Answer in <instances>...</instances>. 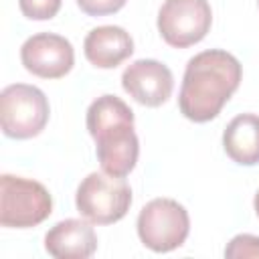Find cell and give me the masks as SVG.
<instances>
[{
  "mask_svg": "<svg viewBox=\"0 0 259 259\" xmlns=\"http://www.w3.org/2000/svg\"><path fill=\"white\" fill-rule=\"evenodd\" d=\"M241 63L227 51L208 49L194 55L184 71L178 107L196 123L214 119L241 83Z\"/></svg>",
  "mask_w": 259,
  "mask_h": 259,
  "instance_id": "cell-1",
  "label": "cell"
},
{
  "mask_svg": "<svg viewBox=\"0 0 259 259\" xmlns=\"http://www.w3.org/2000/svg\"><path fill=\"white\" fill-rule=\"evenodd\" d=\"M87 130L95 140L101 170L111 176H127L140 154L130 105L117 95L97 97L87 109Z\"/></svg>",
  "mask_w": 259,
  "mask_h": 259,
  "instance_id": "cell-2",
  "label": "cell"
},
{
  "mask_svg": "<svg viewBox=\"0 0 259 259\" xmlns=\"http://www.w3.org/2000/svg\"><path fill=\"white\" fill-rule=\"evenodd\" d=\"M81 217L93 225H111L123 219L132 204V188L121 176L105 172L87 174L75 194Z\"/></svg>",
  "mask_w": 259,
  "mask_h": 259,
  "instance_id": "cell-3",
  "label": "cell"
},
{
  "mask_svg": "<svg viewBox=\"0 0 259 259\" xmlns=\"http://www.w3.org/2000/svg\"><path fill=\"white\" fill-rule=\"evenodd\" d=\"M53 212L49 190L28 178L0 176V225L8 229H28L40 225Z\"/></svg>",
  "mask_w": 259,
  "mask_h": 259,
  "instance_id": "cell-4",
  "label": "cell"
},
{
  "mask_svg": "<svg viewBox=\"0 0 259 259\" xmlns=\"http://www.w3.org/2000/svg\"><path fill=\"white\" fill-rule=\"evenodd\" d=\"M47 95L26 83H14L0 93V127L4 136L14 140H28L38 136L49 121Z\"/></svg>",
  "mask_w": 259,
  "mask_h": 259,
  "instance_id": "cell-5",
  "label": "cell"
},
{
  "mask_svg": "<svg viewBox=\"0 0 259 259\" xmlns=\"http://www.w3.org/2000/svg\"><path fill=\"white\" fill-rule=\"evenodd\" d=\"M188 231V212L172 198H154L138 214L140 241L156 253L178 249L186 241Z\"/></svg>",
  "mask_w": 259,
  "mask_h": 259,
  "instance_id": "cell-6",
  "label": "cell"
},
{
  "mask_svg": "<svg viewBox=\"0 0 259 259\" xmlns=\"http://www.w3.org/2000/svg\"><path fill=\"white\" fill-rule=\"evenodd\" d=\"M212 24V10L206 0H164L158 12V30L174 49L200 42Z\"/></svg>",
  "mask_w": 259,
  "mask_h": 259,
  "instance_id": "cell-7",
  "label": "cell"
},
{
  "mask_svg": "<svg viewBox=\"0 0 259 259\" xmlns=\"http://www.w3.org/2000/svg\"><path fill=\"white\" fill-rule=\"evenodd\" d=\"M20 61L24 69L42 79L65 77L75 63L73 45L55 32H38L20 47Z\"/></svg>",
  "mask_w": 259,
  "mask_h": 259,
  "instance_id": "cell-8",
  "label": "cell"
},
{
  "mask_svg": "<svg viewBox=\"0 0 259 259\" xmlns=\"http://www.w3.org/2000/svg\"><path fill=\"white\" fill-rule=\"evenodd\" d=\"M121 85L130 97L146 107H158L168 101L174 89L172 71L154 59H138L125 67Z\"/></svg>",
  "mask_w": 259,
  "mask_h": 259,
  "instance_id": "cell-9",
  "label": "cell"
},
{
  "mask_svg": "<svg viewBox=\"0 0 259 259\" xmlns=\"http://www.w3.org/2000/svg\"><path fill=\"white\" fill-rule=\"evenodd\" d=\"M45 249L57 259H87L97 249V235L89 223L67 219L45 235Z\"/></svg>",
  "mask_w": 259,
  "mask_h": 259,
  "instance_id": "cell-10",
  "label": "cell"
},
{
  "mask_svg": "<svg viewBox=\"0 0 259 259\" xmlns=\"http://www.w3.org/2000/svg\"><path fill=\"white\" fill-rule=\"evenodd\" d=\"M87 61L99 69H113L134 53V40L121 26L105 24L89 30L83 40Z\"/></svg>",
  "mask_w": 259,
  "mask_h": 259,
  "instance_id": "cell-11",
  "label": "cell"
},
{
  "mask_svg": "<svg viewBox=\"0 0 259 259\" xmlns=\"http://www.w3.org/2000/svg\"><path fill=\"white\" fill-rule=\"evenodd\" d=\"M227 156L241 166L259 164V115L241 113L229 121L223 134Z\"/></svg>",
  "mask_w": 259,
  "mask_h": 259,
  "instance_id": "cell-12",
  "label": "cell"
},
{
  "mask_svg": "<svg viewBox=\"0 0 259 259\" xmlns=\"http://www.w3.org/2000/svg\"><path fill=\"white\" fill-rule=\"evenodd\" d=\"M227 259H259V237L237 235L229 241L225 249Z\"/></svg>",
  "mask_w": 259,
  "mask_h": 259,
  "instance_id": "cell-13",
  "label": "cell"
},
{
  "mask_svg": "<svg viewBox=\"0 0 259 259\" xmlns=\"http://www.w3.org/2000/svg\"><path fill=\"white\" fill-rule=\"evenodd\" d=\"M18 6L30 20H49L59 12L61 0H18Z\"/></svg>",
  "mask_w": 259,
  "mask_h": 259,
  "instance_id": "cell-14",
  "label": "cell"
},
{
  "mask_svg": "<svg viewBox=\"0 0 259 259\" xmlns=\"http://www.w3.org/2000/svg\"><path fill=\"white\" fill-rule=\"evenodd\" d=\"M127 0H77L79 8L89 16H105L123 8Z\"/></svg>",
  "mask_w": 259,
  "mask_h": 259,
  "instance_id": "cell-15",
  "label": "cell"
},
{
  "mask_svg": "<svg viewBox=\"0 0 259 259\" xmlns=\"http://www.w3.org/2000/svg\"><path fill=\"white\" fill-rule=\"evenodd\" d=\"M253 204H255V212H257V217H259V192L255 194V200H253Z\"/></svg>",
  "mask_w": 259,
  "mask_h": 259,
  "instance_id": "cell-16",
  "label": "cell"
},
{
  "mask_svg": "<svg viewBox=\"0 0 259 259\" xmlns=\"http://www.w3.org/2000/svg\"><path fill=\"white\" fill-rule=\"evenodd\" d=\"M257 4H259V0H257Z\"/></svg>",
  "mask_w": 259,
  "mask_h": 259,
  "instance_id": "cell-17",
  "label": "cell"
}]
</instances>
